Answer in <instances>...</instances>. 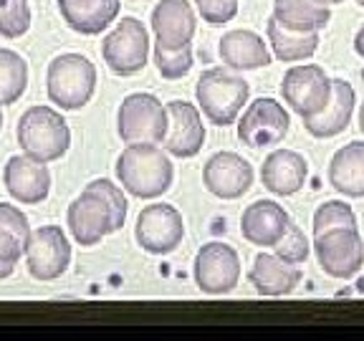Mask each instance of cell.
<instances>
[{
  "label": "cell",
  "instance_id": "14",
  "mask_svg": "<svg viewBox=\"0 0 364 341\" xmlns=\"http://www.w3.org/2000/svg\"><path fill=\"white\" fill-rule=\"evenodd\" d=\"M3 182L8 195L21 205H38L51 193V172L46 162H38L28 154H16L8 159Z\"/></svg>",
  "mask_w": 364,
  "mask_h": 341
},
{
  "label": "cell",
  "instance_id": "35",
  "mask_svg": "<svg viewBox=\"0 0 364 341\" xmlns=\"http://www.w3.org/2000/svg\"><path fill=\"white\" fill-rule=\"evenodd\" d=\"M354 51H357L359 56L364 58V26L357 31V36H354Z\"/></svg>",
  "mask_w": 364,
  "mask_h": 341
},
{
  "label": "cell",
  "instance_id": "11",
  "mask_svg": "<svg viewBox=\"0 0 364 341\" xmlns=\"http://www.w3.org/2000/svg\"><path fill=\"white\" fill-rule=\"evenodd\" d=\"M195 283L203 293L223 296L233 291L240 281V258L228 243H205L195 256Z\"/></svg>",
  "mask_w": 364,
  "mask_h": 341
},
{
  "label": "cell",
  "instance_id": "5",
  "mask_svg": "<svg viewBox=\"0 0 364 341\" xmlns=\"http://www.w3.org/2000/svg\"><path fill=\"white\" fill-rule=\"evenodd\" d=\"M170 126L167 107L152 94H129L117 114V131L124 144H162Z\"/></svg>",
  "mask_w": 364,
  "mask_h": 341
},
{
  "label": "cell",
  "instance_id": "13",
  "mask_svg": "<svg viewBox=\"0 0 364 341\" xmlns=\"http://www.w3.org/2000/svg\"><path fill=\"white\" fill-rule=\"evenodd\" d=\"M203 185L220 200H238L253 185V167L235 152H218L205 162Z\"/></svg>",
  "mask_w": 364,
  "mask_h": 341
},
{
  "label": "cell",
  "instance_id": "33",
  "mask_svg": "<svg viewBox=\"0 0 364 341\" xmlns=\"http://www.w3.org/2000/svg\"><path fill=\"white\" fill-rule=\"evenodd\" d=\"M86 188L94 190V193L107 202L109 212H112V227H114V233H117V230L124 225L127 210H129V205H127V197H124V193H122V188L119 185H114L112 180H94V182H89Z\"/></svg>",
  "mask_w": 364,
  "mask_h": 341
},
{
  "label": "cell",
  "instance_id": "17",
  "mask_svg": "<svg viewBox=\"0 0 364 341\" xmlns=\"http://www.w3.org/2000/svg\"><path fill=\"white\" fill-rule=\"evenodd\" d=\"M198 28L193 6L188 0H162L152 11V31L157 38L159 48L167 51H180L185 45H190Z\"/></svg>",
  "mask_w": 364,
  "mask_h": 341
},
{
  "label": "cell",
  "instance_id": "34",
  "mask_svg": "<svg viewBox=\"0 0 364 341\" xmlns=\"http://www.w3.org/2000/svg\"><path fill=\"white\" fill-rule=\"evenodd\" d=\"M195 6L203 21L210 26H223L238 16V0H195Z\"/></svg>",
  "mask_w": 364,
  "mask_h": 341
},
{
  "label": "cell",
  "instance_id": "23",
  "mask_svg": "<svg viewBox=\"0 0 364 341\" xmlns=\"http://www.w3.org/2000/svg\"><path fill=\"white\" fill-rule=\"evenodd\" d=\"M218 53H220L223 63L228 68H233V71H253V68H261L271 63V51L263 43V38L245 28L228 31L220 38Z\"/></svg>",
  "mask_w": 364,
  "mask_h": 341
},
{
  "label": "cell",
  "instance_id": "22",
  "mask_svg": "<svg viewBox=\"0 0 364 341\" xmlns=\"http://www.w3.org/2000/svg\"><path fill=\"white\" fill-rule=\"evenodd\" d=\"M248 281L261 296L279 298V296L291 293L299 286L301 271H299V266H291V263L281 261L276 253L273 256L271 253H258L248 271Z\"/></svg>",
  "mask_w": 364,
  "mask_h": 341
},
{
  "label": "cell",
  "instance_id": "9",
  "mask_svg": "<svg viewBox=\"0 0 364 341\" xmlns=\"http://www.w3.org/2000/svg\"><path fill=\"white\" fill-rule=\"evenodd\" d=\"M134 238L142 245V250H147L152 256H167L185 238V220L175 205H147L136 217Z\"/></svg>",
  "mask_w": 364,
  "mask_h": 341
},
{
  "label": "cell",
  "instance_id": "4",
  "mask_svg": "<svg viewBox=\"0 0 364 341\" xmlns=\"http://www.w3.org/2000/svg\"><path fill=\"white\" fill-rule=\"evenodd\" d=\"M48 99L66 112L86 107L97 89V66L81 53H63L53 58L46 74Z\"/></svg>",
  "mask_w": 364,
  "mask_h": 341
},
{
  "label": "cell",
  "instance_id": "19",
  "mask_svg": "<svg viewBox=\"0 0 364 341\" xmlns=\"http://www.w3.org/2000/svg\"><path fill=\"white\" fill-rule=\"evenodd\" d=\"M354 107H357V94H354L352 84L344 79H331V99L324 107V112H318L316 117L304 119V126L311 136L316 139H331V136L341 134L352 121Z\"/></svg>",
  "mask_w": 364,
  "mask_h": 341
},
{
  "label": "cell",
  "instance_id": "24",
  "mask_svg": "<svg viewBox=\"0 0 364 341\" xmlns=\"http://www.w3.org/2000/svg\"><path fill=\"white\" fill-rule=\"evenodd\" d=\"M329 185L339 195L364 197V142H349L336 149L329 162Z\"/></svg>",
  "mask_w": 364,
  "mask_h": 341
},
{
  "label": "cell",
  "instance_id": "32",
  "mask_svg": "<svg viewBox=\"0 0 364 341\" xmlns=\"http://www.w3.org/2000/svg\"><path fill=\"white\" fill-rule=\"evenodd\" d=\"M154 63H157V71L162 79H170V81L182 79L193 68V48L185 45L180 51H167V48L154 45Z\"/></svg>",
  "mask_w": 364,
  "mask_h": 341
},
{
  "label": "cell",
  "instance_id": "6",
  "mask_svg": "<svg viewBox=\"0 0 364 341\" xmlns=\"http://www.w3.org/2000/svg\"><path fill=\"white\" fill-rule=\"evenodd\" d=\"M314 253L321 271L331 278H354L364 266V240L357 227H334L314 235Z\"/></svg>",
  "mask_w": 364,
  "mask_h": 341
},
{
  "label": "cell",
  "instance_id": "20",
  "mask_svg": "<svg viewBox=\"0 0 364 341\" xmlns=\"http://www.w3.org/2000/svg\"><path fill=\"white\" fill-rule=\"evenodd\" d=\"M309 177L306 159L294 149H276L266 157L261 167V182L263 188L273 195L289 197L296 195L304 188V182Z\"/></svg>",
  "mask_w": 364,
  "mask_h": 341
},
{
  "label": "cell",
  "instance_id": "15",
  "mask_svg": "<svg viewBox=\"0 0 364 341\" xmlns=\"http://www.w3.org/2000/svg\"><path fill=\"white\" fill-rule=\"evenodd\" d=\"M167 117H170V126H167V136L162 139L165 152L180 159L195 157L205 144V124L200 109L188 102H170Z\"/></svg>",
  "mask_w": 364,
  "mask_h": 341
},
{
  "label": "cell",
  "instance_id": "26",
  "mask_svg": "<svg viewBox=\"0 0 364 341\" xmlns=\"http://www.w3.org/2000/svg\"><path fill=\"white\" fill-rule=\"evenodd\" d=\"M31 238L28 217L16 205L0 202V261L16 266L26 256V245Z\"/></svg>",
  "mask_w": 364,
  "mask_h": 341
},
{
  "label": "cell",
  "instance_id": "2",
  "mask_svg": "<svg viewBox=\"0 0 364 341\" xmlns=\"http://www.w3.org/2000/svg\"><path fill=\"white\" fill-rule=\"evenodd\" d=\"M18 144L23 154L38 162H56L71 147V129L66 119L51 107H31L18 121Z\"/></svg>",
  "mask_w": 364,
  "mask_h": 341
},
{
  "label": "cell",
  "instance_id": "1",
  "mask_svg": "<svg viewBox=\"0 0 364 341\" xmlns=\"http://www.w3.org/2000/svg\"><path fill=\"white\" fill-rule=\"evenodd\" d=\"M117 177L129 195L139 200H154L170 190L175 170H172L170 154L165 152V147L139 142L127 144V149L119 154Z\"/></svg>",
  "mask_w": 364,
  "mask_h": 341
},
{
  "label": "cell",
  "instance_id": "7",
  "mask_svg": "<svg viewBox=\"0 0 364 341\" xmlns=\"http://www.w3.org/2000/svg\"><path fill=\"white\" fill-rule=\"evenodd\" d=\"M104 63L117 76H134L147 66L149 36L136 18H122L102 43Z\"/></svg>",
  "mask_w": 364,
  "mask_h": 341
},
{
  "label": "cell",
  "instance_id": "8",
  "mask_svg": "<svg viewBox=\"0 0 364 341\" xmlns=\"http://www.w3.org/2000/svg\"><path fill=\"white\" fill-rule=\"evenodd\" d=\"M281 94H284V102L301 119H309V117H316L318 112H324V107L329 104L331 79L316 63H299V66H291L284 74Z\"/></svg>",
  "mask_w": 364,
  "mask_h": 341
},
{
  "label": "cell",
  "instance_id": "25",
  "mask_svg": "<svg viewBox=\"0 0 364 341\" xmlns=\"http://www.w3.org/2000/svg\"><path fill=\"white\" fill-rule=\"evenodd\" d=\"M273 18L291 31L318 33L331 21V11L321 0H273Z\"/></svg>",
  "mask_w": 364,
  "mask_h": 341
},
{
  "label": "cell",
  "instance_id": "10",
  "mask_svg": "<svg viewBox=\"0 0 364 341\" xmlns=\"http://www.w3.org/2000/svg\"><path fill=\"white\" fill-rule=\"evenodd\" d=\"M289 112L271 97H261L243 112L238 121V139L250 149L281 144L289 134Z\"/></svg>",
  "mask_w": 364,
  "mask_h": 341
},
{
  "label": "cell",
  "instance_id": "31",
  "mask_svg": "<svg viewBox=\"0 0 364 341\" xmlns=\"http://www.w3.org/2000/svg\"><path fill=\"white\" fill-rule=\"evenodd\" d=\"M273 253L281 261L291 263V266H301V263H306L309 253H311V243H309V238L304 235L301 227L291 220L289 227H286V233L281 235V240L273 245Z\"/></svg>",
  "mask_w": 364,
  "mask_h": 341
},
{
  "label": "cell",
  "instance_id": "28",
  "mask_svg": "<svg viewBox=\"0 0 364 341\" xmlns=\"http://www.w3.org/2000/svg\"><path fill=\"white\" fill-rule=\"evenodd\" d=\"M28 86V63L21 53L0 48V107L16 104Z\"/></svg>",
  "mask_w": 364,
  "mask_h": 341
},
{
  "label": "cell",
  "instance_id": "29",
  "mask_svg": "<svg viewBox=\"0 0 364 341\" xmlns=\"http://www.w3.org/2000/svg\"><path fill=\"white\" fill-rule=\"evenodd\" d=\"M31 28L28 0H0V36L21 38Z\"/></svg>",
  "mask_w": 364,
  "mask_h": 341
},
{
  "label": "cell",
  "instance_id": "12",
  "mask_svg": "<svg viewBox=\"0 0 364 341\" xmlns=\"http://www.w3.org/2000/svg\"><path fill=\"white\" fill-rule=\"evenodd\" d=\"M26 263L36 281H56L71 263V245L58 225H41L26 245Z\"/></svg>",
  "mask_w": 364,
  "mask_h": 341
},
{
  "label": "cell",
  "instance_id": "39",
  "mask_svg": "<svg viewBox=\"0 0 364 341\" xmlns=\"http://www.w3.org/2000/svg\"><path fill=\"white\" fill-rule=\"evenodd\" d=\"M0 129H3V112H0Z\"/></svg>",
  "mask_w": 364,
  "mask_h": 341
},
{
  "label": "cell",
  "instance_id": "16",
  "mask_svg": "<svg viewBox=\"0 0 364 341\" xmlns=\"http://www.w3.org/2000/svg\"><path fill=\"white\" fill-rule=\"evenodd\" d=\"M68 230L74 235L79 245H97L102 238L114 233L112 227V212H109L107 202L99 197L94 190L84 188V193L68 205Z\"/></svg>",
  "mask_w": 364,
  "mask_h": 341
},
{
  "label": "cell",
  "instance_id": "3",
  "mask_svg": "<svg viewBox=\"0 0 364 341\" xmlns=\"http://www.w3.org/2000/svg\"><path fill=\"white\" fill-rule=\"evenodd\" d=\"M195 97H198L200 109L210 124L228 126L243 112L250 97V86L245 79L230 74L225 68H208L198 79Z\"/></svg>",
  "mask_w": 364,
  "mask_h": 341
},
{
  "label": "cell",
  "instance_id": "27",
  "mask_svg": "<svg viewBox=\"0 0 364 341\" xmlns=\"http://www.w3.org/2000/svg\"><path fill=\"white\" fill-rule=\"evenodd\" d=\"M268 43H271L276 58L286 63L304 61L311 58L318 48V33H301V31H291L281 26L276 18L268 21Z\"/></svg>",
  "mask_w": 364,
  "mask_h": 341
},
{
  "label": "cell",
  "instance_id": "21",
  "mask_svg": "<svg viewBox=\"0 0 364 341\" xmlns=\"http://www.w3.org/2000/svg\"><path fill=\"white\" fill-rule=\"evenodd\" d=\"M58 11L66 26L81 36H99L122 11L119 0H58Z\"/></svg>",
  "mask_w": 364,
  "mask_h": 341
},
{
  "label": "cell",
  "instance_id": "40",
  "mask_svg": "<svg viewBox=\"0 0 364 341\" xmlns=\"http://www.w3.org/2000/svg\"><path fill=\"white\" fill-rule=\"evenodd\" d=\"M357 3H359V6H362V8H364V0H357Z\"/></svg>",
  "mask_w": 364,
  "mask_h": 341
},
{
  "label": "cell",
  "instance_id": "36",
  "mask_svg": "<svg viewBox=\"0 0 364 341\" xmlns=\"http://www.w3.org/2000/svg\"><path fill=\"white\" fill-rule=\"evenodd\" d=\"M13 263H6V261H0V281L8 278V276H13Z\"/></svg>",
  "mask_w": 364,
  "mask_h": 341
},
{
  "label": "cell",
  "instance_id": "38",
  "mask_svg": "<svg viewBox=\"0 0 364 341\" xmlns=\"http://www.w3.org/2000/svg\"><path fill=\"white\" fill-rule=\"evenodd\" d=\"M321 3H326V6H336V3H344V0H321Z\"/></svg>",
  "mask_w": 364,
  "mask_h": 341
},
{
  "label": "cell",
  "instance_id": "30",
  "mask_svg": "<svg viewBox=\"0 0 364 341\" xmlns=\"http://www.w3.org/2000/svg\"><path fill=\"white\" fill-rule=\"evenodd\" d=\"M334 227H357V215L341 200H329V202L318 205L314 212V235H321Z\"/></svg>",
  "mask_w": 364,
  "mask_h": 341
},
{
  "label": "cell",
  "instance_id": "37",
  "mask_svg": "<svg viewBox=\"0 0 364 341\" xmlns=\"http://www.w3.org/2000/svg\"><path fill=\"white\" fill-rule=\"evenodd\" d=\"M359 129H362V134H364V104L359 107Z\"/></svg>",
  "mask_w": 364,
  "mask_h": 341
},
{
  "label": "cell",
  "instance_id": "18",
  "mask_svg": "<svg viewBox=\"0 0 364 341\" xmlns=\"http://www.w3.org/2000/svg\"><path fill=\"white\" fill-rule=\"evenodd\" d=\"M289 222H291L289 212L279 202H273V200H256L240 215V235L250 245L273 248L281 240V235L286 233Z\"/></svg>",
  "mask_w": 364,
  "mask_h": 341
}]
</instances>
